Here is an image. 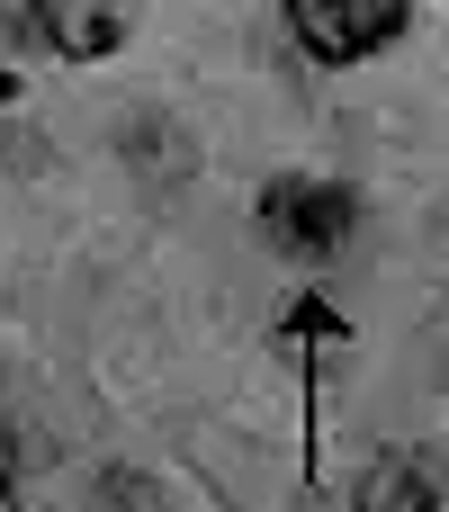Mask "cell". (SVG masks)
Wrapping results in <instances>:
<instances>
[{"instance_id": "6da1fadb", "label": "cell", "mask_w": 449, "mask_h": 512, "mask_svg": "<svg viewBox=\"0 0 449 512\" xmlns=\"http://www.w3.org/2000/svg\"><path fill=\"white\" fill-rule=\"evenodd\" d=\"M351 225H360V198H351L342 180H270V189H261V234H270V252H288V261L342 252Z\"/></svg>"}, {"instance_id": "7a4b0ae2", "label": "cell", "mask_w": 449, "mask_h": 512, "mask_svg": "<svg viewBox=\"0 0 449 512\" xmlns=\"http://www.w3.org/2000/svg\"><path fill=\"white\" fill-rule=\"evenodd\" d=\"M414 18V0H288V27L315 63H360L378 45H396Z\"/></svg>"}, {"instance_id": "3957f363", "label": "cell", "mask_w": 449, "mask_h": 512, "mask_svg": "<svg viewBox=\"0 0 449 512\" xmlns=\"http://www.w3.org/2000/svg\"><path fill=\"white\" fill-rule=\"evenodd\" d=\"M18 36H45L54 54H108L126 36V18L108 0H27L18 9Z\"/></svg>"}, {"instance_id": "277c9868", "label": "cell", "mask_w": 449, "mask_h": 512, "mask_svg": "<svg viewBox=\"0 0 449 512\" xmlns=\"http://www.w3.org/2000/svg\"><path fill=\"white\" fill-rule=\"evenodd\" d=\"M351 512H441V477H432L423 459L387 450V459H369V477L351 486Z\"/></svg>"}, {"instance_id": "5b68a950", "label": "cell", "mask_w": 449, "mask_h": 512, "mask_svg": "<svg viewBox=\"0 0 449 512\" xmlns=\"http://www.w3.org/2000/svg\"><path fill=\"white\" fill-rule=\"evenodd\" d=\"M0 512H18V441H9V423H0Z\"/></svg>"}]
</instances>
